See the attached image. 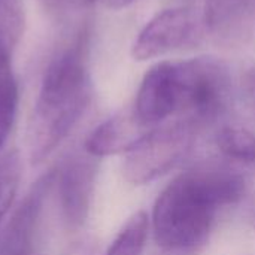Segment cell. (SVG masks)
<instances>
[{"mask_svg": "<svg viewBox=\"0 0 255 255\" xmlns=\"http://www.w3.org/2000/svg\"><path fill=\"white\" fill-rule=\"evenodd\" d=\"M251 224H253V227L255 229V209L253 211V214H251Z\"/></svg>", "mask_w": 255, "mask_h": 255, "instance_id": "16", "label": "cell"}, {"mask_svg": "<svg viewBox=\"0 0 255 255\" xmlns=\"http://www.w3.org/2000/svg\"><path fill=\"white\" fill-rule=\"evenodd\" d=\"M97 170L99 158L85 151L70 155L55 172L61 214L70 229H79L88 218Z\"/></svg>", "mask_w": 255, "mask_h": 255, "instance_id": "6", "label": "cell"}, {"mask_svg": "<svg viewBox=\"0 0 255 255\" xmlns=\"http://www.w3.org/2000/svg\"><path fill=\"white\" fill-rule=\"evenodd\" d=\"M244 88H245L250 100L253 102L255 108V67L245 73V76H244Z\"/></svg>", "mask_w": 255, "mask_h": 255, "instance_id": "14", "label": "cell"}, {"mask_svg": "<svg viewBox=\"0 0 255 255\" xmlns=\"http://www.w3.org/2000/svg\"><path fill=\"white\" fill-rule=\"evenodd\" d=\"M149 220L145 212H136L121 229L106 255H140L148 238Z\"/></svg>", "mask_w": 255, "mask_h": 255, "instance_id": "11", "label": "cell"}, {"mask_svg": "<svg viewBox=\"0 0 255 255\" xmlns=\"http://www.w3.org/2000/svg\"><path fill=\"white\" fill-rule=\"evenodd\" d=\"M46 9H49V10H57V9H60L67 0H39Z\"/></svg>", "mask_w": 255, "mask_h": 255, "instance_id": "15", "label": "cell"}, {"mask_svg": "<svg viewBox=\"0 0 255 255\" xmlns=\"http://www.w3.org/2000/svg\"><path fill=\"white\" fill-rule=\"evenodd\" d=\"M218 94L220 78L209 57L161 61L145 73L133 112L149 128L173 117L194 124L212 111Z\"/></svg>", "mask_w": 255, "mask_h": 255, "instance_id": "3", "label": "cell"}, {"mask_svg": "<svg viewBox=\"0 0 255 255\" xmlns=\"http://www.w3.org/2000/svg\"><path fill=\"white\" fill-rule=\"evenodd\" d=\"M149 130L152 128L143 126L133 112V108H130L102 123L85 140V151L96 158L121 152L127 154Z\"/></svg>", "mask_w": 255, "mask_h": 255, "instance_id": "10", "label": "cell"}, {"mask_svg": "<svg viewBox=\"0 0 255 255\" xmlns=\"http://www.w3.org/2000/svg\"><path fill=\"white\" fill-rule=\"evenodd\" d=\"M206 33L224 45H242L255 33V0H208Z\"/></svg>", "mask_w": 255, "mask_h": 255, "instance_id": "8", "label": "cell"}, {"mask_svg": "<svg viewBox=\"0 0 255 255\" xmlns=\"http://www.w3.org/2000/svg\"><path fill=\"white\" fill-rule=\"evenodd\" d=\"M21 178V161L15 151L0 154V224L9 212Z\"/></svg>", "mask_w": 255, "mask_h": 255, "instance_id": "13", "label": "cell"}, {"mask_svg": "<svg viewBox=\"0 0 255 255\" xmlns=\"http://www.w3.org/2000/svg\"><path fill=\"white\" fill-rule=\"evenodd\" d=\"M22 19L0 10V152L7 142L18 109V82L12 67V51L21 36Z\"/></svg>", "mask_w": 255, "mask_h": 255, "instance_id": "7", "label": "cell"}, {"mask_svg": "<svg viewBox=\"0 0 255 255\" xmlns=\"http://www.w3.org/2000/svg\"><path fill=\"white\" fill-rule=\"evenodd\" d=\"M91 97L85 45L76 42L58 52L45 69L27 128L28 157L42 163L69 136Z\"/></svg>", "mask_w": 255, "mask_h": 255, "instance_id": "2", "label": "cell"}, {"mask_svg": "<svg viewBox=\"0 0 255 255\" xmlns=\"http://www.w3.org/2000/svg\"><path fill=\"white\" fill-rule=\"evenodd\" d=\"M206 33L203 13L193 7L179 6L158 12L137 34L131 55L137 61H146L166 54L194 48L202 43Z\"/></svg>", "mask_w": 255, "mask_h": 255, "instance_id": "5", "label": "cell"}, {"mask_svg": "<svg viewBox=\"0 0 255 255\" xmlns=\"http://www.w3.org/2000/svg\"><path fill=\"white\" fill-rule=\"evenodd\" d=\"M55 184V172H48L40 176L30 191L25 194L22 203L12 217L7 232L4 235L1 251L3 255H30V245L36 223L42 212L45 199Z\"/></svg>", "mask_w": 255, "mask_h": 255, "instance_id": "9", "label": "cell"}, {"mask_svg": "<svg viewBox=\"0 0 255 255\" xmlns=\"http://www.w3.org/2000/svg\"><path fill=\"white\" fill-rule=\"evenodd\" d=\"M218 149L229 158L255 163V133L242 127H224L217 134Z\"/></svg>", "mask_w": 255, "mask_h": 255, "instance_id": "12", "label": "cell"}, {"mask_svg": "<svg viewBox=\"0 0 255 255\" xmlns=\"http://www.w3.org/2000/svg\"><path fill=\"white\" fill-rule=\"evenodd\" d=\"M197 126L185 120L160 124L127 152L123 173L134 184L143 185L173 169L187 157L194 143Z\"/></svg>", "mask_w": 255, "mask_h": 255, "instance_id": "4", "label": "cell"}, {"mask_svg": "<svg viewBox=\"0 0 255 255\" xmlns=\"http://www.w3.org/2000/svg\"><path fill=\"white\" fill-rule=\"evenodd\" d=\"M245 194V179L229 169L200 167L176 176L158 196L152 232L166 251H190L203 244L218 211Z\"/></svg>", "mask_w": 255, "mask_h": 255, "instance_id": "1", "label": "cell"}]
</instances>
